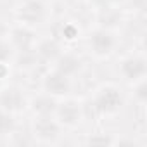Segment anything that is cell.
I'll use <instances>...</instances> for the list:
<instances>
[{"instance_id":"1","label":"cell","mask_w":147,"mask_h":147,"mask_svg":"<svg viewBox=\"0 0 147 147\" xmlns=\"http://www.w3.org/2000/svg\"><path fill=\"white\" fill-rule=\"evenodd\" d=\"M94 106H95V109H97L99 113H102V114H111V113H116V111L121 109V106H123V97H121V94H119L118 88H114V87H106V88H102V90L95 95Z\"/></svg>"},{"instance_id":"2","label":"cell","mask_w":147,"mask_h":147,"mask_svg":"<svg viewBox=\"0 0 147 147\" xmlns=\"http://www.w3.org/2000/svg\"><path fill=\"white\" fill-rule=\"evenodd\" d=\"M24 104H26L24 94L18 87H7L0 92V109L16 113V111H21Z\"/></svg>"},{"instance_id":"3","label":"cell","mask_w":147,"mask_h":147,"mask_svg":"<svg viewBox=\"0 0 147 147\" xmlns=\"http://www.w3.org/2000/svg\"><path fill=\"white\" fill-rule=\"evenodd\" d=\"M18 16L26 24H38L45 18V5L40 0H28V2H24L21 5Z\"/></svg>"},{"instance_id":"4","label":"cell","mask_w":147,"mask_h":147,"mask_svg":"<svg viewBox=\"0 0 147 147\" xmlns=\"http://www.w3.org/2000/svg\"><path fill=\"white\" fill-rule=\"evenodd\" d=\"M114 36L107 30H97L90 36V49L94 50L95 55H107L114 49Z\"/></svg>"},{"instance_id":"5","label":"cell","mask_w":147,"mask_h":147,"mask_svg":"<svg viewBox=\"0 0 147 147\" xmlns=\"http://www.w3.org/2000/svg\"><path fill=\"white\" fill-rule=\"evenodd\" d=\"M55 113H57V118L62 125L66 126H75L80 123L82 119V109L76 102L73 100H67V102H62V104H57L55 107Z\"/></svg>"},{"instance_id":"6","label":"cell","mask_w":147,"mask_h":147,"mask_svg":"<svg viewBox=\"0 0 147 147\" xmlns=\"http://www.w3.org/2000/svg\"><path fill=\"white\" fill-rule=\"evenodd\" d=\"M121 73H123V76L126 80H140L145 76V73H147V64L142 57H128L121 62Z\"/></svg>"},{"instance_id":"7","label":"cell","mask_w":147,"mask_h":147,"mask_svg":"<svg viewBox=\"0 0 147 147\" xmlns=\"http://www.w3.org/2000/svg\"><path fill=\"white\" fill-rule=\"evenodd\" d=\"M43 88L49 94H52V95H66L69 92V88H71L69 78L64 76V75H61L59 71H54V73H50V75L45 76Z\"/></svg>"},{"instance_id":"8","label":"cell","mask_w":147,"mask_h":147,"mask_svg":"<svg viewBox=\"0 0 147 147\" xmlns=\"http://www.w3.org/2000/svg\"><path fill=\"white\" fill-rule=\"evenodd\" d=\"M33 131L42 140H55L59 137V125L50 116H40L33 125Z\"/></svg>"},{"instance_id":"9","label":"cell","mask_w":147,"mask_h":147,"mask_svg":"<svg viewBox=\"0 0 147 147\" xmlns=\"http://www.w3.org/2000/svg\"><path fill=\"white\" fill-rule=\"evenodd\" d=\"M11 36H12L14 47H18L23 52H28L31 49V43H33V38H35V35L28 28H16V30H12Z\"/></svg>"},{"instance_id":"10","label":"cell","mask_w":147,"mask_h":147,"mask_svg":"<svg viewBox=\"0 0 147 147\" xmlns=\"http://www.w3.org/2000/svg\"><path fill=\"white\" fill-rule=\"evenodd\" d=\"M78 69H80V61L75 55L66 54V55H59L57 57V69L55 71H59L61 75L69 78V76L75 75V73H78Z\"/></svg>"},{"instance_id":"11","label":"cell","mask_w":147,"mask_h":147,"mask_svg":"<svg viewBox=\"0 0 147 147\" xmlns=\"http://www.w3.org/2000/svg\"><path fill=\"white\" fill-rule=\"evenodd\" d=\"M55 107H57V102L50 97V95H42V97H36L33 99L31 102V109L40 114V116H50L52 113H55Z\"/></svg>"},{"instance_id":"12","label":"cell","mask_w":147,"mask_h":147,"mask_svg":"<svg viewBox=\"0 0 147 147\" xmlns=\"http://www.w3.org/2000/svg\"><path fill=\"white\" fill-rule=\"evenodd\" d=\"M38 54H40L43 59H47V61H55V59L61 55V47H59V43L54 42V40H45V42L40 43Z\"/></svg>"},{"instance_id":"13","label":"cell","mask_w":147,"mask_h":147,"mask_svg":"<svg viewBox=\"0 0 147 147\" xmlns=\"http://www.w3.org/2000/svg\"><path fill=\"white\" fill-rule=\"evenodd\" d=\"M16 128V121L9 111L0 109V135H9Z\"/></svg>"},{"instance_id":"14","label":"cell","mask_w":147,"mask_h":147,"mask_svg":"<svg viewBox=\"0 0 147 147\" xmlns=\"http://www.w3.org/2000/svg\"><path fill=\"white\" fill-rule=\"evenodd\" d=\"M11 57H12V47H11L7 42H2V40H0V64L7 62Z\"/></svg>"},{"instance_id":"15","label":"cell","mask_w":147,"mask_h":147,"mask_svg":"<svg viewBox=\"0 0 147 147\" xmlns=\"http://www.w3.org/2000/svg\"><path fill=\"white\" fill-rule=\"evenodd\" d=\"M145 90H147V87H145V83L142 82V83L137 87V97H138L140 102H144V100L147 99V92H145Z\"/></svg>"},{"instance_id":"16","label":"cell","mask_w":147,"mask_h":147,"mask_svg":"<svg viewBox=\"0 0 147 147\" xmlns=\"http://www.w3.org/2000/svg\"><path fill=\"white\" fill-rule=\"evenodd\" d=\"M88 142L90 144H109L111 140L109 138H95V137H92V138H88Z\"/></svg>"},{"instance_id":"17","label":"cell","mask_w":147,"mask_h":147,"mask_svg":"<svg viewBox=\"0 0 147 147\" xmlns=\"http://www.w3.org/2000/svg\"><path fill=\"white\" fill-rule=\"evenodd\" d=\"M2 76H5V67H4V64H0V78Z\"/></svg>"},{"instance_id":"18","label":"cell","mask_w":147,"mask_h":147,"mask_svg":"<svg viewBox=\"0 0 147 147\" xmlns=\"http://www.w3.org/2000/svg\"><path fill=\"white\" fill-rule=\"evenodd\" d=\"M106 2H123V0H106Z\"/></svg>"}]
</instances>
